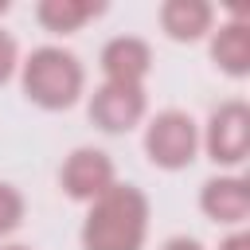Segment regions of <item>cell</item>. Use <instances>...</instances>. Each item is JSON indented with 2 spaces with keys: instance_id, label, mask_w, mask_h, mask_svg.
Segmentation results:
<instances>
[{
  "instance_id": "cell-4",
  "label": "cell",
  "mask_w": 250,
  "mask_h": 250,
  "mask_svg": "<svg viewBox=\"0 0 250 250\" xmlns=\"http://www.w3.org/2000/svg\"><path fill=\"white\" fill-rule=\"evenodd\" d=\"M199 148L219 168H238L250 156V105L242 98L215 105L207 125L199 129Z\"/></svg>"
},
{
  "instance_id": "cell-8",
  "label": "cell",
  "mask_w": 250,
  "mask_h": 250,
  "mask_svg": "<svg viewBox=\"0 0 250 250\" xmlns=\"http://www.w3.org/2000/svg\"><path fill=\"white\" fill-rule=\"evenodd\" d=\"M102 78L117 82V86H145L148 70H152V47L141 35H113L105 39L102 55H98Z\"/></svg>"
},
{
  "instance_id": "cell-11",
  "label": "cell",
  "mask_w": 250,
  "mask_h": 250,
  "mask_svg": "<svg viewBox=\"0 0 250 250\" xmlns=\"http://www.w3.org/2000/svg\"><path fill=\"white\" fill-rule=\"evenodd\" d=\"M102 12H105L102 0H39L35 4V20L51 35H74Z\"/></svg>"
},
{
  "instance_id": "cell-6",
  "label": "cell",
  "mask_w": 250,
  "mask_h": 250,
  "mask_svg": "<svg viewBox=\"0 0 250 250\" xmlns=\"http://www.w3.org/2000/svg\"><path fill=\"white\" fill-rule=\"evenodd\" d=\"M86 113L90 121L102 129V133H129L145 121L148 113V94L145 86H117V82H102L90 102H86Z\"/></svg>"
},
{
  "instance_id": "cell-13",
  "label": "cell",
  "mask_w": 250,
  "mask_h": 250,
  "mask_svg": "<svg viewBox=\"0 0 250 250\" xmlns=\"http://www.w3.org/2000/svg\"><path fill=\"white\" fill-rule=\"evenodd\" d=\"M16 70H20V43H16V35H12V31H4V27H0V86H4V82H12V78H16Z\"/></svg>"
},
{
  "instance_id": "cell-3",
  "label": "cell",
  "mask_w": 250,
  "mask_h": 250,
  "mask_svg": "<svg viewBox=\"0 0 250 250\" xmlns=\"http://www.w3.org/2000/svg\"><path fill=\"white\" fill-rule=\"evenodd\" d=\"M145 156L160 172H184L199 156V121L188 109H160L145 125Z\"/></svg>"
},
{
  "instance_id": "cell-7",
  "label": "cell",
  "mask_w": 250,
  "mask_h": 250,
  "mask_svg": "<svg viewBox=\"0 0 250 250\" xmlns=\"http://www.w3.org/2000/svg\"><path fill=\"white\" fill-rule=\"evenodd\" d=\"M199 211L215 227L242 230V223L250 219V180L238 172H219V176L203 180L199 184Z\"/></svg>"
},
{
  "instance_id": "cell-2",
  "label": "cell",
  "mask_w": 250,
  "mask_h": 250,
  "mask_svg": "<svg viewBox=\"0 0 250 250\" xmlns=\"http://www.w3.org/2000/svg\"><path fill=\"white\" fill-rule=\"evenodd\" d=\"M20 86L31 105L47 113H62L78 105V98L86 94V66L74 51L59 43H43L27 59H20Z\"/></svg>"
},
{
  "instance_id": "cell-10",
  "label": "cell",
  "mask_w": 250,
  "mask_h": 250,
  "mask_svg": "<svg viewBox=\"0 0 250 250\" xmlns=\"http://www.w3.org/2000/svg\"><path fill=\"white\" fill-rule=\"evenodd\" d=\"M207 39H211V62L227 78H246L250 74V23L242 16L219 23Z\"/></svg>"
},
{
  "instance_id": "cell-16",
  "label": "cell",
  "mask_w": 250,
  "mask_h": 250,
  "mask_svg": "<svg viewBox=\"0 0 250 250\" xmlns=\"http://www.w3.org/2000/svg\"><path fill=\"white\" fill-rule=\"evenodd\" d=\"M0 250H31V246H23V242H0Z\"/></svg>"
},
{
  "instance_id": "cell-14",
  "label": "cell",
  "mask_w": 250,
  "mask_h": 250,
  "mask_svg": "<svg viewBox=\"0 0 250 250\" xmlns=\"http://www.w3.org/2000/svg\"><path fill=\"white\" fill-rule=\"evenodd\" d=\"M160 250H207V246L199 238H191V234H172V238L160 242Z\"/></svg>"
},
{
  "instance_id": "cell-12",
  "label": "cell",
  "mask_w": 250,
  "mask_h": 250,
  "mask_svg": "<svg viewBox=\"0 0 250 250\" xmlns=\"http://www.w3.org/2000/svg\"><path fill=\"white\" fill-rule=\"evenodd\" d=\"M23 215H27V199L16 184L0 180V242L12 238L20 227H23Z\"/></svg>"
},
{
  "instance_id": "cell-9",
  "label": "cell",
  "mask_w": 250,
  "mask_h": 250,
  "mask_svg": "<svg viewBox=\"0 0 250 250\" xmlns=\"http://www.w3.org/2000/svg\"><path fill=\"white\" fill-rule=\"evenodd\" d=\"M156 20L172 43H199L215 31V8L207 0H164Z\"/></svg>"
},
{
  "instance_id": "cell-1",
  "label": "cell",
  "mask_w": 250,
  "mask_h": 250,
  "mask_svg": "<svg viewBox=\"0 0 250 250\" xmlns=\"http://www.w3.org/2000/svg\"><path fill=\"white\" fill-rule=\"evenodd\" d=\"M148 195L137 184H113L86 207L78 242L82 250H145L148 242Z\"/></svg>"
},
{
  "instance_id": "cell-17",
  "label": "cell",
  "mask_w": 250,
  "mask_h": 250,
  "mask_svg": "<svg viewBox=\"0 0 250 250\" xmlns=\"http://www.w3.org/2000/svg\"><path fill=\"white\" fill-rule=\"evenodd\" d=\"M8 8H12V4H8V0H0V16H8Z\"/></svg>"
},
{
  "instance_id": "cell-5",
  "label": "cell",
  "mask_w": 250,
  "mask_h": 250,
  "mask_svg": "<svg viewBox=\"0 0 250 250\" xmlns=\"http://www.w3.org/2000/svg\"><path fill=\"white\" fill-rule=\"evenodd\" d=\"M117 184V168H113V156L105 148H94V145H78L62 168H59V188L66 199L74 203H94L98 195H105L109 188Z\"/></svg>"
},
{
  "instance_id": "cell-15",
  "label": "cell",
  "mask_w": 250,
  "mask_h": 250,
  "mask_svg": "<svg viewBox=\"0 0 250 250\" xmlns=\"http://www.w3.org/2000/svg\"><path fill=\"white\" fill-rule=\"evenodd\" d=\"M219 250H250V234H246V230H230V234L219 242Z\"/></svg>"
}]
</instances>
